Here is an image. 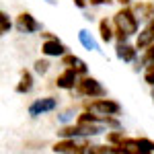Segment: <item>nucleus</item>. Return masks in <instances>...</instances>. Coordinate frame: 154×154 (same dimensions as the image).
Segmentation results:
<instances>
[{"mask_svg": "<svg viewBox=\"0 0 154 154\" xmlns=\"http://www.w3.org/2000/svg\"><path fill=\"white\" fill-rule=\"evenodd\" d=\"M33 72H35V74H39V76L48 74V72H49V62L45 58L35 60V64H33Z\"/></svg>", "mask_w": 154, "mask_h": 154, "instance_id": "6ab92c4d", "label": "nucleus"}, {"mask_svg": "<svg viewBox=\"0 0 154 154\" xmlns=\"http://www.w3.org/2000/svg\"><path fill=\"white\" fill-rule=\"evenodd\" d=\"M131 8H134L140 23H148L150 19H154V2L152 0H140V2L131 4Z\"/></svg>", "mask_w": 154, "mask_h": 154, "instance_id": "4468645a", "label": "nucleus"}, {"mask_svg": "<svg viewBox=\"0 0 154 154\" xmlns=\"http://www.w3.org/2000/svg\"><path fill=\"white\" fill-rule=\"evenodd\" d=\"M119 4H121V6H131V2H134V0H117Z\"/></svg>", "mask_w": 154, "mask_h": 154, "instance_id": "a878e982", "label": "nucleus"}, {"mask_svg": "<svg viewBox=\"0 0 154 154\" xmlns=\"http://www.w3.org/2000/svg\"><path fill=\"white\" fill-rule=\"evenodd\" d=\"M48 2H49V4H56V0H48Z\"/></svg>", "mask_w": 154, "mask_h": 154, "instance_id": "cd10ccee", "label": "nucleus"}, {"mask_svg": "<svg viewBox=\"0 0 154 154\" xmlns=\"http://www.w3.org/2000/svg\"><path fill=\"white\" fill-rule=\"evenodd\" d=\"M14 27H17L19 33H25V35H31V33L41 31V23L37 21L31 12H21V14L14 19Z\"/></svg>", "mask_w": 154, "mask_h": 154, "instance_id": "423d86ee", "label": "nucleus"}, {"mask_svg": "<svg viewBox=\"0 0 154 154\" xmlns=\"http://www.w3.org/2000/svg\"><path fill=\"white\" fill-rule=\"evenodd\" d=\"M82 144H86V138H62L51 146V150L56 154H70L74 150H78Z\"/></svg>", "mask_w": 154, "mask_h": 154, "instance_id": "9d476101", "label": "nucleus"}, {"mask_svg": "<svg viewBox=\"0 0 154 154\" xmlns=\"http://www.w3.org/2000/svg\"><path fill=\"white\" fill-rule=\"evenodd\" d=\"M58 109V99L56 97H39L35 99L31 105H29V115L31 117H39V115H45V113H51Z\"/></svg>", "mask_w": 154, "mask_h": 154, "instance_id": "39448f33", "label": "nucleus"}, {"mask_svg": "<svg viewBox=\"0 0 154 154\" xmlns=\"http://www.w3.org/2000/svg\"><path fill=\"white\" fill-rule=\"evenodd\" d=\"M41 54L45 58H64L66 54H70L68 48L60 41L58 37H51V39H43L41 43Z\"/></svg>", "mask_w": 154, "mask_h": 154, "instance_id": "0eeeda50", "label": "nucleus"}, {"mask_svg": "<svg viewBox=\"0 0 154 154\" xmlns=\"http://www.w3.org/2000/svg\"><path fill=\"white\" fill-rule=\"evenodd\" d=\"M154 43V19H150L148 23H144V27L140 29V33L136 35V48L144 51Z\"/></svg>", "mask_w": 154, "mask_h": 154, "instance_id": "1a4fd4ad", "label": "nucleus"}, {"mask_svg": "<svg viewBox=\"0 0 154 154\" xmlns=\"http://www.w3.org/2000/svg\"><path fill=\"white\" fill-rule=\"evenodd\" d=\"M150 97H152V101H154V86H150Z\"/></svg>", "mask_w": 154, "mask_h": 154, "instance_id": "bb28decb", "label": "nucleus"}, {"mask_svg": "<svg viewBox=\"0 0 154 154\" xmlns=\"http://www.w3.org/2000/svg\"><path fill=\"white\" fill-rule=\"evenodd\" d=\"M99 37H101L103 43H111V41L115 39V27H113V21H109L107 17L99 21Z\"/></svg>", "mask_w": 154, "mask_h": 154, "instance_id": "dca6fc26", "label": "nucleus"}, {"mask_svg": "<svg viewBox=\"0 0 154 154\" xmlns=\"http://www.w3.org/2000/svg\"><path fill=\"white\" fill-rule=\"evenodd\" d=\"M113 0H88L91 6H101V4H111Z\"/></svg>", "mask_w": 154, "mask_h": 154, "instance_id": "5701e85b", "label": "nucleus"}, {"mask_svg": "<svg viewBox=\"0 0 154 154\" xmlns=\"http://www.w3.org/2000/svg\"><path fill=\"white\" fill-rule=\"evenodd\" d=\"M33 84H35L33 74L23 68V70L19 72V82H17V86H14V91H17L19 95H27V93H31V91H33Z\"/></svg>", "mask_w": 154, "mask_h": 154, "instance_id": "2eb2a0df", "label": "nucleus"}, {"mask_svg": "<svg viewBox=\"0 0 154 154\" xmlns=\"http://www.w3.org/2000/svg\"><path fill=\"white\" fill-rule=\"evenodd\" d=\"M113 27H115V39L117 43L128 41L130 37H136L140 33V21L136 17V12L131 6H121L115 14H113Z\"/></svg>", "mask_w": 154, "mask_h": 154, "instance_id": "f257e3e1", "label": "nucleus"}, {"mask_svg": "<svg viewBox=\"0 0 154 154\" xmlns=\"http://www.w3.org/2000/svg\"><path fill=\"white\" fill-rule=\"evenodd\" d=\"M125 138V131L121 130H115V131H107V144H111V146H117L121 144V140Z\"/></svg>", "mask_w": 154, "mask_h": 154, "instance_id": "aec40b11", "label": "nucleus"}, {"mask_svg": "<svg viewBox=\"0 0 154 154\" xmlns=\"http://www.w3.org/2000/svg\"><path fill=\"white\" fill-rule=\"evenodd\" d=\"M78 80H80V76L72 70V68H64V70H62L58 76H56L54 84H56L58 88H62V91H76V84H78Z\"/></svg>", "mask_w": 154, "mask_h": 154, "instance_id": "6e6552de", "label": "nucleus"}, {"mask_svg": "<svg viewBox=\"0 0 154 154\" xmlns=\"http://www.w3.org/2000/svg\"><path fill=\"white\" fill-rule=\"evenodd\" d=\"M152 62H154V43L148 49H144V51H142L140 62H136V70H140V68H144L146 64H152Z\"/></svg>", "mask_w": 154, "mask_h": 154, "instance_id": "a211bd4d", "label": "nucleus"}, {"mask_svg": "<svg viewBox=\"0 0 154 154\" xmlns=\"http://www.w3.org/2000/svg\"><path fill=\"white\" fill-rule=\"evenodd\" d=\"M11 29H12L11 17H8L6 12H0V33H2V35H6V33H11Z\"/></svg>", "mask_w": 154, "mask_h": 154, "instance_id": "412c9836", "label": "nucleus"}, {"mask_svg": "<svg viewBox=\"0 0 154 154\" xmlns=\"http://www.w3.org/2000/svg\"><path fill=\"white\" fill-rule=\"evenodd\" d=\"M107 125L101 123H72V125H64L58 131L60 138H95L105 134Z\"/></svg>", "mask_w": 154, "mask_h": 154, "instance_id": "f03ea898", "label": "nucleus"}, {"mask_svg": "<svg viewBox=\"0 0 154 154\" xmlns=\"http://www.w3.org/2000/svg\"><path fill=\"white\" fill-rule=\"evenodd\" d=\"M78 41L84 45V49H88V51H97L99 49V43L95 41V37L91 35L86 29H80L78 31Z\"/></svg>", "mask_w": 154, "mask_h": 154, "instance_id": "f3484780", "label": "nucleus"}, {"mask_svg": "<svg viewBox=\"0 0 154 154\" xmlns=\"http://www.w3.org/2000/svg\"><path fill=\"white\" fill-rule=\"evenodd\" d=\"M74 4H76L78 8H86V6H88V0H74Z\"/></svg>", "mask_w": 154, "mask_h": 154, "instance_id": "393cba45", "label": "nucleus"}, {"mask_svg": "<svg viewBox=\"0 0 154 154\" xmlns=\"http://www.w3.org/2000/svg\"><path fill=\"white\" fill-rule=\"evenodd\" d=\"M62 60V66H66V68H72V70L76 72L78 76H88V66H86V62L82 58H78V56H74V54H66Z\"/></svg>", "mask_w": 154, "mask_h": 154, "instance_id": "ddd939ff", "label": "nucleus"}, {"mask_svg": "<svg viewBox=\"0 0 154 154\" xmlns=\"http://www.w3.org/2000/svg\"><path fill=\"white\" fill-rule=\"evenodd\" d=\"M76 93L86 99H101V97H107V88L101 84V80H97L93 76H80V80L76 84Z\"/></svg>", "mask_w": 154, "mask_h": 154, "instance_id": "20e7f679", "label": "nucleus"}, {"mask_svg": "<svg viewBox=\"0 0 154 154\" xmlns=\"http://www.w3.org/2000/svg\"><path fill=\"white\" fill-rule=\"evenodd\" d=\"M70 154H117V146H111V144H91L86 140V144H82L78 150H74Z\"/></svg>", "mask_w": 154, "mask_h": 154, "instance_id": "9b49d317", "label": "nucleus"}, {"mask_svg": "<svg viewBox=\"0 0 154 154\" xmlns=\"http://www.w3.org/2000/svg\"><path fill=\"white\" fill-rule=\"evenodd\" d=\"M138 51H140V49L136 48V43L123 41V43H117V45H115V56H117V60L125 62V64L138 62Z\"/></svg>", "mask_w": 154, "mask_h": 154, "instance_id": "f8f14e48", "label": "nucleus"}, {"mask_svg": "<svg viewBox=\"0 0 154 154\" xmlns=\"http://www.w3.org/2000/svg\"><path fill=\"white\" fill-rule=\"evenodd\" d=\"M84 111H91V113H97V115H113V117H119L121 115V105H119L115 99L101 97V99L86 101L84 103Z\"/></svg>", "mask_w": 154, "mask_h": 154, "instance_id": "7ed1b4c3", "label": "nucleus"}, {"mask_svg": "<svg viewBox=\"0 0 154 154\" xmlns=\"http://www.w3.org/2000/svg\"><path fill=\"white\" fill-rule=\"evenodd\" d=\"M144 82L148 86H154V62L144 66Z\"/></svg>", "mask_w": 154, "mask_h": 154, "instance_id": "4be33fe9", "label": "nucleus"}, {"mask_svg": "<svg viewBox=\"0 0 154 154\" xmlns=\"http://www.w3.org/2000/svg\"><path fill=\"white\" fill-rule=\"evenodd\" d=\"M70 117H72V109H68V111H64V113L60 115V119H62V121H70Z\"/></svg>", "mask_w": 154, "mask_h": 154, "instance_id": "b1692460", "label": "nucleus"}]
</instances>
